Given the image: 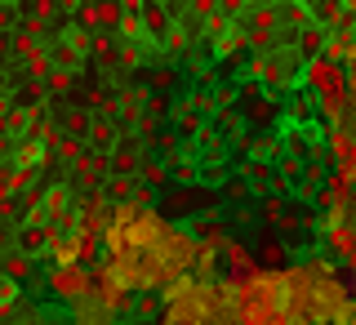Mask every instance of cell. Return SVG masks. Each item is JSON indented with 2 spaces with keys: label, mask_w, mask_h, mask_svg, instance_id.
Listing matches in <instances>:
<instances>
[{
  "label": "cell",
  "mask_w": 356,
  "mask_h": 325,
  "mask_svg": "<svg viewBox=\"0 0 356 325\" xmlns=\"http://www.w3.org/2000/svg\"><path fill=\"white\" fill-rule=\"evenodd\" d=\"M339 9H343L348 18H356V0H339Z\"/></svg>",
  "instance_id": "1"
}]
</instances>
